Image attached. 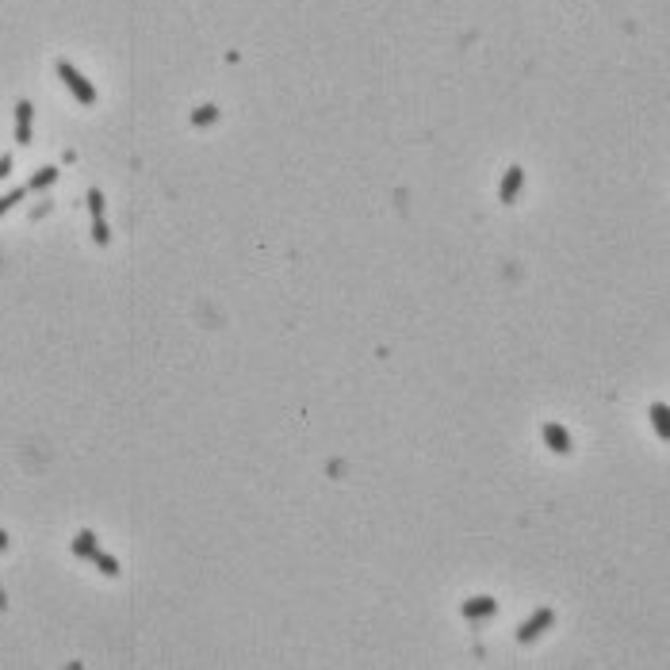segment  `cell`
I'll use <instances>...</instances> for the list:
<instances>
[{
	"label": "cell",
	"instance_id": "10",
	"mask_svg": "<svg viewBox=\"0 0 670 670\" xmlns=\"http://www.w3.org/2000/svg\"><path fill=\"white\" fill-rule=\"evenodd\" d=\"M54 181H58V169H54V165H42L39 173H35L31 181H27V188H31V192H46V188H50Z\"/></svg>",
	"mask_w": 670,
	"mask_h": 670
},
{
	"label": "cell",
	"instance_id": "9",
	"mask_svg": "<svg viewBox=\"0 0 670 670\" xmlns=\"http://www.w3.org/2000/svg\"><path fill=\"white\" fill-rule=\"evenodd\" d=\"M651 426H655L659 441H670V410H666V402H651Z\"/></svg>",
	"mask_w": 670,
	"mask_h": 670
},
{
	"label": "cell",
	"instance_id": "12",
	"mask_svg": "<svg viewBox=\"0 0 670 670\" xmlns=\"http://www.w3.org/2000/svg\"><path fill=\"white\" fill-rule=\"evenodd\" d=\"M215 119H219V108H215V103H203V108L192 111V123H195V127H207V123H215Z\"/></svg>",
	"mask_w": 670,
	"mask_h": 670
},
{
	"label": "cell",
	"instance_id": "1",
	"mask_svg": "<svg viewBox=\"0 0 670 670\" xmlns=\"http://www.w3.org/2000/svg\"><path fill=\"white\" fill-rule=\"evenodd\" d=\"M58 77L69 84V92H73L81 103H96V89H92V81L84 77V73H81L73 62H58Z\"/></svg>",
	"mask_w": 670,
	"mask_h": 670
},
{
	"label": "cell",
	"instance_id": "2",
	"mask_svg": "<svg viewBox=\"0 0 670 670\" xmlns=\"http://www.w3.org/2000/svg\"><path fill=\"white\" fill-rule=\"evenodd\" d=\"M89 215H92V242L111 245V226H108V215H103V192L100 188H89Z\"/></svg>",
	"mask_w": 670,
	"mask_h": 670
},
{
	"label": "cell",
	"instance_id": "13",
	"mask_svg": "<svg viewBox=\"0 0 670 670\" xmlns=\"http://www.w3.org/2000/svg\"><path fill=\"white\" fill-rule=\"evenodd\" d=\"M27 192H31V188H12V192H4V195H0V215H8V211H12V207L20 203Z\"/></svg>",
	"mask_w": 670,
	"mask_h": 670
},
{
	"label": "cell",
	"instance_id": "4",
	"mask_svg": "<svg viewBox=\"0 0 670 670\" xmlns=\"http://www.w3.org/2000/svg\"><path fill=\"white\" fill-rule=\"evenodd\" d=\"M540 437H544V445H548L552 452H560V456H567V452L574 448V441H571V433L560 426V421H548V426L540 429Z\"/></svg>",
	"mask_w": 670,
	"mask_h": 670
},
{
	"label": "cell",
	"instance_id": "15",
	"mask_svg": "<svg viewBox=\"0 0 670 670\" xmlns=\"http://www.w3.org/2000/svg\"><path fill=\"white\" fill-rule=\"evenodd\" d=\"M4 548H8V533L0 528V552H4Z\"/></svg>",
	"mask_w": 670,
	"mask_h": 670
},
{
	"label": "cell",
	"instance_id": "7",
	"mask_svg": "<svg viewBox=\"0 0 670 670\" xmlns=\"http://www.w3.org/2000/svg\"><path fill=\"white\" fill-rule=\"evenodd\" d=\"M31 123H35L31 100H20V103H16V142H20V146L31 142Z\"/></svg>",
	"mask_w": 670,
	"mask_h": 670
},
{
	"label": "cell",
	"instance_id": "11",
	"mask_svg": "<svg viewBox=\"0 0 670 670\" xmlns=\"http://www.w3.org/2000/svg\"><path fill=\"white\" fill-rule=\"evenodd\" d=\"M92 563H96V567H100V574H108V579H119V560H115V555H108V552H96V555H92Z\"/></svg>",
	"mask_w": 670,
	"mask_h": 670
},
{
	"label": "cell",
	"instance_id": "3",
	"mask_svg": "<svg viewBox=\"0 0 670 670\" xmlns=\"http://www.w3.org/2000/svg\"><path fill=\"white\" fill-rule=\"evenodd\" d=\"M552 625H555V613H552V609H536L533 617H528L525 625L517 628V644H533V640H540Z\"/></svg>",
	"mask_w": 670,
	"mask_h": 670
},
{
	"label": "cell",
	"instance_id": "5",
	"mask_svg": "<svg viewBox=\"0 0 670 670\" xmlns=\"http://www.w3.org/2000/svg\"><path fill=\"white\" fill-rule=\"evenodd\" d=\"M521 184H525V169H521V165H509L506 176H502V188H498V200H502L506 207L517 203V192H521Z\"/></svg>",
	"mask_w": 670,
	"mask_h": 670
},
{
	"label": "cell",
	"instance_id": "14",
	"mask_svg": "<svg viewBox=\"0 0 670 670\" xmlns=\"http://www.w3.org/2000/svg\"><path fill=\"white\" fill-rule=\"evenodd\" d=\"M8 173H12V157H8V154H4V157H0V181H4V176H8Z\"/></svg>",
	"mask_w": 670,
	"mask_h": 670
},
{
	"label": "cell",
	"instance_id": "8",
	"mask_svg": "<svg viewBox=\"0 0 670 670\" xmlns=\"http://www.w3.org/2000/svg\"><path fill=\"white\" fill-rule=\"evenodd\" d=\"M73 552H77L81 560H92V555L100 552V540H96V533H92V528H81V533L73 536Z\"/></svg>",
	"mask_w": 670,
	"mask_h": 670
},
{
	"label": "cell",
	"instance_id": "6",
	"mask_svg": "<svg viewBox=\"0 0 670 670\" xmlns=\"http://www.w3.org/2000/svg\"><path fill=\"white\" fill-rule=\"evenodd\" d=\"M460 613H464L467 620H483V617H494L498 613V601L490 598V594H479V598H467Z\"/></svg>",
	"mask_w": 670,
	"mask_h": 670
}]
</instances>
